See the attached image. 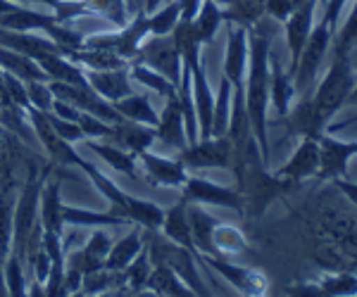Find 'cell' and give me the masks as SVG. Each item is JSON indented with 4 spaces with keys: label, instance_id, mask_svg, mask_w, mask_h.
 Segmentation results:
<instances>
[{
    "label": "cell",
    "instance_id": "34",
    "mask_svg": "<svg viewBox=\"0 0 357 297\" xmlns=\"http://www.w3.org/2000/svg\"><path fill=\"white\" fill-rule=\"evenodd\" d=\"M348 102H357V81H355V88H353V93H350V100Z\"/></svg>",
    "mask_w": 357,
    "mask_h": 297
},
{
    "label": "cell",
    "instance_id": "26",
    "mask_svg": "<svg viewBox=\"0 0 357 297\" xmlns=\"http://www.w3.org/2000/svg\"><path fill=\"white\" fill-rule=\"evenodd\" d=\"M136 77L141 79L143 83H148L151 88H155L158 93H162V95H174V86H172L167 79L162 77H158V74H153V72H146V70H141V72H136Z\"/></svg>",
    "mask_w": 357,
    "mask_h": 297
},
{
    "label": "cell",
    "instance_id": "24",
    "mask_svg": "<svg viewBox=\"0 0 357 297\" xmlns=\"http://www.w3.org/2000/svg\"><path fill=\"white\" fill-rule=\"evenodd\" d=\"M178 15H181V8H178V3L169 5V8H165L162 13H160V15L151 22V29H153L155 33H167V31H172V29L176 26Z\"/></svg>",
    "mask_w": 357,
    "mask_h": 297
},
{
    "label": "cell",
    "instance_id": "13",
    "mask_svg": "<svg viewBox=\"0 0 357 297\" xmlns=\"http://www.w3.org/2000/svg\"><path fill=\"white\" fill-rule=\"evenodd\" d=\"M296 95V86H293V77L289 72H284L279 65L274 67V72L269 74V100L274 102L276 112L281 117H286L291 110V100Z\"/></svg>",
    "mask_w": 357,
    "mask_h": 297
},
{
    "label": "cell",
    "instance_id": "14",
    "mask_svg": "<svg viewBox=\"0 0 357 297\" xmlns=\"http://www.w3.org/2000/svg\"><path fill=\"white\" fill-rule=\"evenodd\" d=\"M301 293L312 295H357V273H326L319 283L301 288Z\"/></svg>",
    "mask_w": 357,
    "mask_h": 297
},
{
    "label": "cell",
    "instance_id": "8",
    "mask_svg": "<svg viewBox=\"0 0 357 297\" xmlns=\"http://www.w3.org/2000/svg\"><path fill=\"white\" fill-rule=\"evenodd\" d=\"M286 119H289V127L293 134L303 136V138H319L326 131V124L319 117V112H317L312 95H303L301 102H296L289 110Z\"/></svg>",
    "mask_w": 357,
    "mask_h": 297
},
{
    "label": "cell",
    "instance_id": "21",
    "mask_svg": "<svg viewBox=\"0 0 357 297\" xmlns=\"http://www.w3.org/2000/svg\"><path fill=\"white\" fill-rule=\"evenodd\" d=\"M146 164H148V169H151V174L158 181H162V184L176 186V184H183V181H186V174H183L181 164H176V162L160 159V157H146Z\"/></svg>",
    "mask_w": 357,
    "mask_h": 297
},
{
    "label": "cell",
    "instance_id": "1",
    "mask_svg": "<svg viewBox=\"0 0 357 297\" xmlns=\"http://www.w3.org/2000/svg\"><path fill=\"white\" fill-rule=\"evenodd\" d=\"M250 129L260 143L262 159H269L267 102H269V41L262 31L248 38V93L243 95Z\"/></svg>",
    "mask_w": 357,
    "mask_h": 297
},
{
    "label": "cell",
    "instance_id": "27",
    "mask_svg": "<svg viewBox=\"0 0 357 297\" xmlns=\"http://www.w3.org/2000/svg\"><path fill=\"white\" fill-rule=\"evenodd\" d=\"M264 10H267L276 22H286L296 8H293L291 0H264Z\"/></svg>",
    "mask_w": 357,
    "mask_h": 297
},
{
    "label": "cell",
    "instance_id": "7",
    "mask_svg": "<svg viewBox=\"0 0 357 297\" xmlns=\"http://www.w3.org/2000/svg\"><path fill=\"white\" fill-rule=\"evenodd\" d=\"M319 171V141L317 138H303V143L298 145V150L293 152L289 162L284 164L276 176L286 181H303L310 176H317Z\"/></svg>",
    "mask_w": 357,
    "mask_h": 297
},
{
    "label": "cell",
    "instance_id": "15",
    "mask_svg": "<svg viewBox=\"0 0 357 297\" xmlns=\"http://www.w3.org/2000/svg\"><path fill=\"white\" fill-rule=\"evenodd\" d=\"M160 136L172 143L176 147H186V136H183V112L178 100H172L169 107H167L162 122H160Z\"/></svg>",
    "mask_w": 357,
    "mask_h": 297
},
{
    "label": "cell",
    "instance_id": "9",
    "mask_svg": "<svg viewBox=\"0 0 357 297\" xmlns=\"http://www.w3.org/2000/svg\"><path fill=\"white\" fill-rule=\"evenodd\" d=\"M248 70V36L245 29H231L229 31V50H227V62H224V74L231 81L234 88H241V81L245 77Z\"/></svg>",
    "mask_w": 357,
    "mask_h": 297
},
{
    "label": "cell",
    "instance_id": "2",
    "mask_svg": "<svg viewBox=\"0 0 357 297\" xmlns=\"http://www.w3.org/2000/svg\"><path fill=\"white\" fill-rule=\"evenodd\" d=\"M355 81L357 79H355L353 62H350V53L333 55L319 88H314V93H312V102H314L317 112H319V117L324 119L326 127H329V122L336 117V112H341V107L350 100Z\"/></svg>",
    "mask_w": 357,
    "mask_h": 297
},
{
    "label": "cell",
    "instance_id": "16",
    "mask_svg": "<svg viewBox=\"0 0 357 297\" xmlns=\"http://www.w3.org/2000/svg\"><path fill=\"white\" fill-rule=\"evenodd\" d=\"M188 224H191V236L193 243L198 245L205 252H215V245H212V231H215V219L210 214H205L203 209L193 207L188 209Z\"/></svg>",
    "mask_w": 357,
    "mask_h": 297
},
{
    "label": "cell",
    "instance_id": "4",
    "mask_svg": "<svg viewBox=\"0 0 357 297\" xmlns=\"http://www.w3.org/2000/svg\"><path fill=\"white\" fill-rule=\"evenodd\" d=\"M317 141H319V171H317V179H345L350 159L357 157V141H341L336 136H329L326 131Z\"/></svg>",
    "mask_w": 357,
    "mask_h": 297
},
{
    "label": "cell",
    "instance_id": "6",
    "mask_svg": "<svg viewBox=\"0 0 357 297\" xmlns=\"http://www.w3.org/2000/svg\"><path fill=\"white\" fill-rule=\"evenodd\" d=\"M231 141L217 136V138H205L198 145L183 150L181 162L188 167H229L231 164Z\"/></svg>",
    "mask_w": 357,
    "mask_h": 297
},
{
    "label": "cell",
    "instance_id": "10",
    "mask_svg": "<svg viewBox=\"0 0 357 297\" xmlns=\"http://www.w3.org/2000/svg\"><path fill=\"white\" fill-rule=\"evenodd\" d=\"M186 198L195 200V202H210V204H220V207H231L241 209V198L234 191L222 186H215L210 181L203 179H191L186 184Z\"/></svg>",
    "mask_w": 357,
    "mask_h": 297
},
{
    "label": "cell",
    "instance_id": "28",
    "mask_svg": "<svg viewBox=\"0 0 357 297\" xmlns=\"http://www.w3.org/2000/svg\"><path fill=\"white\" fill-rule=\"evenodd\" d=\"M96 81H98V88H100L102 93L112 95V98H117V95H122L126 90L124 86H117V83H122V79L119 77H98Z\"/></svg>",
    "mask_w": 357,
    "mask_h": 297
},
{
    "label": "cell",
    "instance_id": "17",
    "mask_svg": "<svg viewBox=\"0 0 357 297\" xmlns=\"http://www.w3.org/2000/svg\"><path fill=\"white\" fill-rule=\"evenodd\" d=\"M222 24V13L220 8H217L215 0H207V3L200 5L198 15H195L193 19V29H195V36H198V41H210L212 36H215V31L220 29Z\"/></svg>",
    "mask_w": 357,
    "mask_h": 297
},
{
    "label": "cell",
    "instance_id": "32",
    "mask_svg": "<svg viewBox=\"0 0 357 297\" xmlns=\"http://www.w3.org/2000/svg\"><path fill=\"white\" fill-rule=\"evenodd\" d=\"M98 152L100 155H105L110 162L114 164V167H119V169H131V162L126 159L124 155H119V152H114V150H107V147H98Z\"/></svg>",
    "mask_w": 357,
    "mask_h": 297
},
{
    "label": "cell",
    "instance_id": "25",
    "mask_svg": "<svg viewBox=\"0 0 357 297\" xmlns=\"http://www.w3.org/2000/svg\"><path fill=\"white\" fill-rule=\"evenodd\" d=\"M122 110H124L126 114H129V117L138 119V122L158 124V117H155L153 107L148 105L146 100H141V98H136V100H129V102H124V105H122Z\"/></svg>",
    "mask_w": 357,
    "mask_h": 297
},
{
    "label": "cell",
    "instance_id": "5",
    "mask_svg": "<svg viewBox=\"0 0 357 297\" xmlns=\"http://www.w3.org/2000/svg\"><path fill=\"white\" fill-rule=\"evenodd\" d=\"M314 8H317V3L298 5V8L291 13L289 19L284 22V24H286V41H289V50H291V67H289L291 77H293V70H296V62H298V57H301V53H303L305 43H307L310 33H312Z\"/></svg>",
    "mask_w": 357,
    "mask_h": 297
},
{
    "label": "cell",
    "instance_id": "12",
    "mask_svg": "<svg viewBox=\"0 0 357 297\" xmlns=\"http://www.w3.org/2000/svg\"><path fill=\"white\" fill-rule=\"evenodd\" d=\"M146 57L151 65H155V70H160L165 77H169L172 81H178V53L176 43H169V41H155L148 45L146 50Z\"/></svg>",
    "mask_w": 357,
    "mask_h": 297
},
{
    "label": "cell",
    "instance_id": "20",
    "mask_svg": "<svg viewBox=\"0 0 357 297\" xmlns=\"http://www.w3.org/2000/svg\"><path fill=\"white\" fill-rule=\"evenodd\" d=\"M231 10H229V19H234L241 26H250L264 13V0H229Z\"/></svg>",
    "mask_w": 357,
    "mask_h": 297
},
{
    "label": "cell",
    "instance_id": "31",
    "mask_svg": "<svg viewBox=\"0 0 357 297\" xmlns=\"http://www.w3.org/2000/svg\"><path fill=\"white\" fill-rule=\"evenodd\" d=\"M333 184H336V188L350 200V202L357 204V184L355 181H350L348 176H345V179H333Z\"/></svg>",
    "mask_w": 357,
    "mask_h": 297
},
{
    "label": "cell",
    "instance_id": "29",
    "mask_svg": "<svg viewBox=\"0 0 357 297\" xmlns=\"http://www.w3.org/2000/svg\"><path fill=\"white\" fill-rule=\"evenodd\" d=\"M136 248H138V238L136 236H131V238H126V241L119 245L117 250H114V264H124L126 259H131V255L136 252Z\"/></svg>",
    "mask_w": 357,
    "mask_h": 297
},
{
    "label": "cell",
    "instance_id": "33",
    "mask_svg": "<svg viewBox=\"0 0 357 297\" xmlns=\"http://www.w3.org/2000/svg\"><path fill=\"white\" fill-rule=\"evenodd\" d=\"M178 8H181L183 19L193 22L195 15H198V10H200V0H181V3H178Z\"/></svg>",
    "mask_w": 357,
    "mask_h": 297
},
{
    "label": "cell",
    "instance_id": "23",
    "mask_svg": "<svg viewBox=\"0 0 357 297\" xmlns=\"http://www.w3.org/2000/svg\"><path fill=\"white\" fill-rule=\"evenodd\" d=\"M131 212H134V216L138 221H143L146 226H158L165 221V214L160 212L155 204H148V202H129Z\"/></svg>",
    "mask_w": 357,
    "mask_h": 297
},
{
    "label": "cell",
    "instance_id": "11",
    "mask_svg": "<svg viewBox=\"0 0 357 297\" xmlns=\"http://www.w3.org/2000/svg\"><path fill=\"white\" fill-rule=\"evenodd\" d=\"M207 264L220 271L227 281H231L236 288L243 290L248 295H264V290H267V281H264L262 273L241 269V266L227 264V262H217V259H207Z\"/></svg>",
    "mask_w": 357,
    "mask_h": 297
},
{
    "label": "cell",
    "instance_id": "30",
    "mask_svg": "<svg viewBox=\"0 0 357 297\" xmlns=\"http://www.w3.org/2000/svg\"><path fill=\"white\" fill-rule=\"evenodd\" d=\"M345 3H348V0H329V3H326V13H324L321 19L329 22V24L336 29L338 26V17H341Z\"/></svg>",
    "mask_w": 357,
    "mask_h": 297
},
{
    "label": "cell",
    "instance_id": "18",
    "mask_svg": "<svg viewBox=\"0 0 357 297\" xmlns=\"http://www.w3.org/2000/svg\"><path fill=\"white\" fill-rule=\"evenodd\" d=\"M165 228H167V236L172 241H176L178 245L191 250L193 248V236H191V224H188V216H186V209L178 204V207L172 209L165 219Z\"/></svg>",
    "mask_w": 357,
    "mask_h": 297
},
{
    "label": "cell",
    "instance_id": "3",
    "mask_svg": "<svg viewBox=\"0 0 357 297\" xmlns=\"http://www.w3.org/2000/svg\"><path fill=\"white\" fill-rule=\"evenodd\" d=\"M333 29L329 22L321 19L319 24L312 26L307 43H305L301 57L296 62V70H293V86H296V95H312L317 72H319L321 62H324L326 53H329V45L333 41Z\"/></svg>",
    "mask_w": 357,
    "mask_h": 297
},
{
    "label": "cell",
    "instance_id": "19",
    "mask_svg": "<svg viewBox=\"0 0 357 297\" xmlns=\"http://www.w3.org/2000/svg\"><path fill=\"white\" fill-rule=\"evenodd\" d=\"M357 43V0L350 10L348 19L343 22V26L338 31H333V55H343V53H350L353 45Z\"/></svg>",
    "mask_w": 357,
    "mask_h": 297
},
{
    "label": "cell",
    "instance_id": "22",
    "mask_svg": "<svg viewBox=\"0 0 357 297\" xmlns=\"http://www.w3.org/2000/svg\"><path fill=\"white\" fill-rule=\"evenodd\" d=\"M212 245L224 255H236L245 248L243 236L231 226H215V231H212Z\"/></svg>",
    "mask_w": 357,
    "mask_h": 297
}]
</instances>
